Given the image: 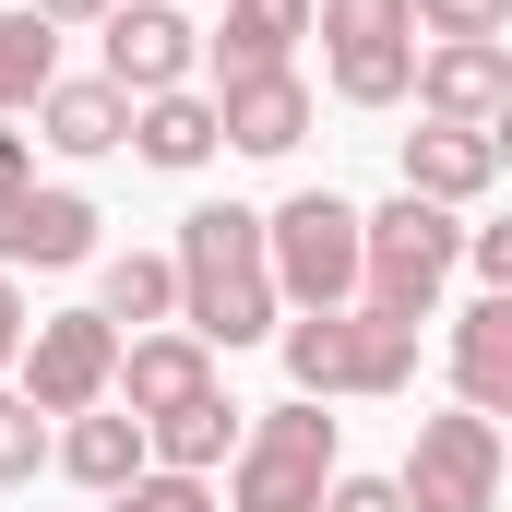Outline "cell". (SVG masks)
<instances>
[{"label": "cell", "mask_w": 512, "mask_h": 512, "mask_svg": "<svg viewBox=\"0 0 512 512\" xmlns=\"http://www.w3.org/2000/svg\"><path fill=\"white\" fill-rule=\"evenodd\" d=\"M167 274H179V334L191 346H262L274 334V262H262V215H239V203H203V215H179V251H167Z\"/></svg>", "instance_id": "6da1fadb"}, {"label": "cell", "mask_w": 512, "mask_h": 512, "mask_svg": "<svg viewBox=\"0 0 512 512\" xmlns=\"http://www.w3.org/2000/svg\"><path fill=\"white\" fill-rule=\"evenodd\" d=\"M286 382L310 393H405L417 382V322H393L370 298H346V310H310V322H286Z\"/></svg>", "instance_id": "7a4b0ae2"}, {"label": "cell", "mask_w": 512, "mask_h": 512, "mask_svg": "<svg viewBox=\"0 0 512 512\" xmlns=\"http://www.w3.org/2000/svg\"><path fill=\"white\" fill-rule=\"evenodd\" d=\"M465 262V227H453V203H417V191H393L382 215H358V298L393 310V322H429V298H441V274Z\"/></svg>", "instance_id": "3957f363"}, {"label": "cell", "mask_w": 512, "mask_h": 512, "mask_svg": "<svg viewBox=\"0 0 512 512\" xmlns=\"http://www.w3.org/2000/svg\"><path fill=\"white\" fill-rule=\"evenodd\" d=\"M227 465H239V477H227V512H322V489H334V417L298 393V405H274L262 429H239Z\"/></svg>", "instance_id": "277c9868"}, {"label": "cell", "mask_w": 512, "mask_h": 512, "mask_svg": "<svg viewBox=\"0 0 512 512\" xmlns=\"http://www.w3.org/2000/svg\"><path fill=\"white\" fill-rule=\"evenodd\" d=\"M262 262H274V298L346 310V298H358V203H334V191L274 203V215H262Z\"/></svg>", "instance_id": "5b68a950"}, {"label": "cell", "mask_w": 512, "mask_h": 512, "mask_svg": "<svg viewBox=\"0 0 512 512\" xmlns=\"http://www.w3.org/2000/svg\"><path fill=\"white\" fill-rule=\"evenodd\" d=\"M405 512H501V417H417V453L393 477Z\"/></svg>", "instance_id": "8992f818"}, {"label": "cell", "mask_w": 512, "mask_h": 512, "mask_svg": "<svg viewBox=\"0 0 512 512\" xmlns=\"http://www.w3.org/2000/svg\"><path fill=\"white\" fill-rule=\"evenodd\" d=\"M322 24V60H334V96L346 108H393L405 72H417V12L405 0H310Z\"/></svg>", "instance_id": "52a82bcc"}, {"label": "cell", "mask_w": 512, "mask_h": 512, "mask_svg": "<svg viewBox=\"0 0 512 512\" xmlns=\"http://www.w3.org/2000/svg\"><path fill=\"white\" fill-rule=\"evenodd\" d=\"M24 405L36 417H84V405H108V370H120V322H96V310H60V322H24Z\"/></svg>", "instance_id": "ba28073f"}, {"label": "cell", "mask_w": 512, "mask_h": 512, "mask_svg": "<svg viewBox=\"0 0 512 512\" xmlns=\"http://www.w3.org/2000/svg\"><path fill=\"white\" fill-rule=\"evenodd\" d=\"M405 96H417L429 120H453V131H501V108H512V48H501V36H441V48H417Z\"/></svg>", "instance_id": "9c48e42d"}, {"label": "cell", "mask_w": 512, "mask_h": 512, "mask_svg": "<svg viewBox=\"0 0 512 512\" xmlns=\"http://www.w3.org/2000/svg\"><path fill=\"white\" fill-rule=\"evenodd\" d=\"M96 24H108V84H120V96H167V84H191V60H203L191 12H167V0H108Z\"/></svg>", "instance_id": "30bf717a"}, {"label": "cell", "mask_w": 512, "mask_h": 512, "mask_svg": "<svg viewBox=\"0 0 512 512\" xmlns=\"http://www.w3.org/2000/svg\"><path fill=\"white\" fill-rule=\"evenodd\" d=\"M215 143H239V155H298V143H310V84H298V60H274V72H215Z\"/></svg>", "instance_id": "8fae6325"}, {"label": "cell", "mask_w": 512, "mask_h": 512, "mask_svg": "<svg viewBox=\"0 0 512 512\" xmlns=\"http://www.w3.org/2000/svg\"><path fill=\"white\" fill-rule=\"evenodd\" d=\"M12 262H48V274L60 262H96V203L84 191H12L0 203V274Z\"/></svg>", "instance_id": "7c38bea8"}, {"label": "cell", "mask_w": 512, "mask_h": 512, "mask_svg": "<svg viewBox=\"0 0 512 512\" xmlns=\"http://www.w3.org/2000/svg\"><path fill=\"white\" fill-rule=\"evenodd\" d=\"M108 393H131V417H167V405H191V393H215V346H191V334H131Z\"/></svg>", "instance_id": "4fadbf2b"}, {"label": "cell", "mask_w": 512, "mask_h": 512, "mask_svg": "<svg viewBox=\"0 0 512 512\" xmlns=\"http://www.w3.org/2000/svg\"><path fill=\"white\" fill-rule=\"evenodd\" d=\"M489 179H501V131H453V120L405 131V191L417 203H477Z\"/></svg>", "instance_id": "5bb4252c"}, {"label": "cell", "mask_w": 512, "mask_h": 512, "mask_svg": "<svg viewBox=\"0 0 512 512\" xmlns=\"http://www.w3.org/2000/svg\"><path fill=\"white\" fill-rule=\"evenodd\" d=\"M227 453H239V405L227 393H191V405L143 417V465H167V477H215Z\"/></svg>", "instance_id": "9a60e30c"}, {"label": "cell", "mask_w": 512, "mask_h": 512, "mask_svg": "<svg viewBox=\"0 0 512 512\" xmlns=\"http://www.w3.org/2000/svg\"><path fill=\"white\" fill-rule=\"evenodd\" d=\"M453 382H465V417H501L512 405V286H489L453 322Z\"/></svg>", "instance_id": "2e32d148"}, {"label": "cell", "mask_w": 512, "mask_h": 512, "mask_svg": "<svg viewBox=\"0 0 512 512\" xmlns=\"http://www.w3.org/2000/svg\"><path fill=\"white\" fill-rule=\"evenodd\" d=\"M36 143H60V155H108V143H131V96L96 72V84H48L36 96Z\"/></svg>", "instance_id": "e0dca14e"}, {"label": "cell", "mask_w": 512, "mask_h": 512, "mask_svg": "<svg viewBox=\"0 0 512 512\" xmlns=\"http://www.w3.org/2000/svg\"><path fill=\"white\" fill-rule=\"evenodd\" d=\"M131 155H143V167H203V155H215V96H191V84L131 96Z\"/></svg>", "instance_id": "ac0fdd59"}, {"label": "cell", "mask_w": 512, "mask_h": 512, "mask_svg": "<svg viewBox=\"0 0 512 512\" xmlns=\"http://www.w3.org/2000/svg\"><path fill=\"white\" fill-rule=\"evenodd\" d=\"M60 477H84V489H96V501H108V489H131V477H143V417H108V405H84V417H72V429H60Z\"/></svg>", "instance_id": "d6986e66"}, {"label": "cell", "mask_w": 512, "mask_h": 512, "mask_svg": "<svg viewBox=\"0 0 512 512\" xmlns=\"http://www.w3.org/2000/svg\"><path fill=\"white\" fill-rule=\"evenodd\" d=\"M310 36V0H227V36H215V72H274L286 48Z\"/></svg>", "instance_id": "ffe728a7"}, {"label": "cell", "mask_w": 512, "mask_h": 512, "mask_svg": "<svg viewBox=\"0 0 512 512\" xmlns=\"http://www.w3.org/2000/svg\"><path fill=\"white\" fill-rule=\"evenodd\" d=\"M48 84H60V24H36V12L12 0V12H0V120L36 108Z\"/></svg>", "instance_id": "44dd1931"}, {"label": "cell", "mask_w": 512, "mask_h": 512, "mask_svg": "<svg viewBox=\"0 0 512 512\" xmlns=\"http://www.w3.org/2000/svg\"><path fill=\"white\" fill-rule=\"evenodd\" d=\"M96 322H131V334L179 322V274H167V251H120V262H108V298H96Z\"/></svg>", "instance_id": "7402d4cb"}, {"label": "cell", "mask_w": 512, "mask_h": 512, "mask_svg": "<svg viewBox=\"0 0 512 512\" xmlns=\"http://www.w3.org/2000/svg\"><path fill=\"white\" fill-rule=\"evenodd\" d=\"M108 512H215V489H203V477H167V465H143L131 489H108Z\"/></svg>", "instance_id": "603a6c76"}, {"label": "cell", "mask_w": 512, "mask_h": 512, "mask_svg": "<svg viewBox=\"0 0 512 512\" xmlns=\"http://www.w3.org/2000/svg\"><path fill=\"white\" fill-rule=\"evenodd\" d=\"M36 465H48V417L24 393H0V477H36Z\"/></svg>", "instance_id": "cb8c5ba5"}, {"label": "cell", "mask_w": 512, "mask_h": 512, "mask_svg": "<svg viewBox=\"0 0 512 512\" xmlns=\"http://www.w3.org/2000/svg\"><path fill=\"white\" fill-rule=\"evenodd\" d=\"M417 12V36H501L512 24V0H405Z\"/></svg>", "instance_id": "d4e9b609"}, {"label": "cell", "mask_w": 512, "mask_h": 512, "mask_svg": "<svg viewBox=\"0 0 512 512\" xmlns=\"http://www.w3.org/2000/svg\"><path fill=\"white\" fill-rule=\"evenodd\" d=\"M322 512H405V501H393V477H346V465H334V489H322Z\"/></svg>", "instance_id": "484cf974"}, {"label": "cell", "mask_w": 512, "mask_h": 512, "mask_svg": "<svg viewBox=\"0 0 512 512\" xmlns=\"http://www.w3.org/2000/svg\"><path fill=\"white\" fill-rule=\"evenodd\" d=\"M465 262H477L489 286H512V227H465Z\"/></svg>", "instance_id": "4316f807"}, {"label": "cell", "mask_w": 512, "mask_h": 512, "mask_svg": "<svg viewBox=\"0 0 512 512\" xmlns=\"http://www.w3.org/2000/svg\"><path fill=\"white\" fill-rule=\"evenodd\" d=\"M12 191H36V143H24V131H0V203H12Z\"/></svg>", "instance_id": "83f0119b"}, {"label": "cell", "mask_w": 512, "mask_h": 512, "mask_svg": "<svg viewBox=\"0 0 512 512\" xmlns=\"http://www.w3.org/2000/svg\"><path fill=\"white\" fill-rule=\"evenodd\" d=\"M12 358H24V286L0 274V370H12Z\"/></svg>", "instance_id": "f1b7e54d"}, {"label": "cell", "mask_w": 512, "mask_h": 512, "mask_svg": "<svg viewBox=\"0 0 512 512\" xmlns=\"http://www.w3.org/2000/svg\"><path fill=\"white\" fill-rule=\"evenodd\" d=\"M24 12H36V24H96L108 0H24Z\"/></svg>", "instance_id": "f546056e"}]
</instances>
